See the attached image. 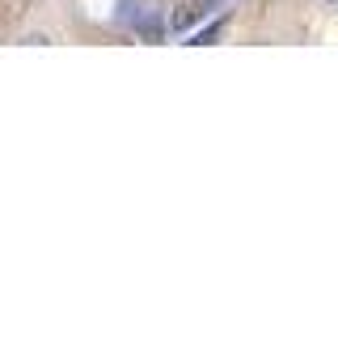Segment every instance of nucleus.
I'll list each match as a JSON object with an SVG mask.
<instances>
[{
  "instance_id": "nucleus-1",
  "label": "nucleus",
  "mask_w": 338,
  "mask_h": 364,
  "mask_svg": "<svg viewBox=\"0 0 338 364\" xmlns=\"http://www.w3.org/2000/svg\"><path fill=\"white\" fill-rule=\"evenodd\" d=\"M220 30H224V21H212V26H207V30H199V34H195V38H190V47H203V43H212V38H216V34H220Z\"/></svg>"
}]
</instances>
